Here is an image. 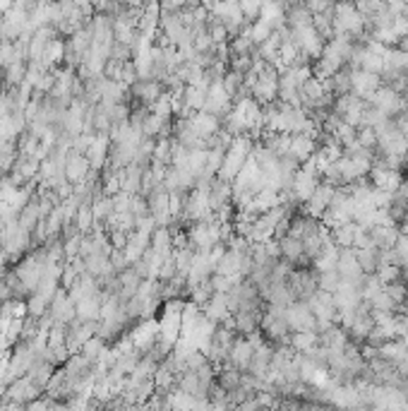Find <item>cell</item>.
<instances>
[{"label":"cell","instance_id":"cell-1","mask_svg":"<svg viewBox=\"0 0 408 411\" xmlns=\"http://www.w3.org/2000/svg\"><path fill=\"white\" fill-rule=\"evenodd\" d=\"M183 301H166L161 317H159V342H163L168 349H173L181 339V315H183Z\"/></svg>","mask_w":408,"mask_h":411},{"label":"cell","instance_id":"cell-2","mask_svg":"<svg viewBox=\"0 0 408 411\" xmlns=\"http://www.w3.org/2000/svg\"><path fill=\"white\" fill-rule=\"evenodd\" d=\"M250 96H252L259 106L279 99V70H276V65H266L262 73L257 75L255 84L250 87Z\"/></svg>","mask_w":408,"mask_h":411},{"label":"cell","instance_id":"cell-3","mask_svg":"<svg viewBox=\"0 0 408 411\" xmlns=\"http://www.w3.org/2000/svg\"><path fill=\"white\" fill-rule=\"evenodd\" d=\"M286 322H288V327H291V332H301V329L317 332V317H315V313H312V308H310L308 301L288 303L286 306Z\"/></svg>","mask_w":408,"mask_h":411},{"label":"cell","instance_id":"cell-4","mask_svg":"<svg viewBox=\"0 0 408 411\" xmlns=\"http://www.w3.org/2000/svg\"><path fill=\"white\" fill-rule=\"evenodd\" d=\"M231 108H233V96L226 91L224 82H211L209 89H206V101L202 111L214 113V116H219L224 121L228 113H231Z\"/></svg>","mask_w":408,"mask_h":411},{"label":"cell","instance_id":"cell-5","mask_svg":"<svg viewBox=\"0 0 408 411\" xmlns=\"http://www.w3.org/2000/svg\"><path fill=\"white\" fill-rule=\"evenodd\" d=\"M146 204H149V214L156 219V224L159 226H168V221H171V193L166 190L163 186H156L154 190L146 195Z\"/></svg>","mask_w":408,"mask_h":411},{"label":"cell","instance_id":"cell-6","mask_svg":"<svg viewBox=\"0 0 408 411\" xmlns=\"http://www.w3.org/2000/svg\"><path fill=\"white\" fill-rule=\"evenodd\" d=\"M334 190H336V186H331V183H326V181H319V186L315 188L310 200L303 202V212L315 216V219H322V214L326 212V207H329V202H331Z\"/></svg>","mask_w":408,"mask_h":411},{"label":"cell","instance_id":"cell-7","mask_svg":"<svg viewBox=\"0 0 408 411\" xmlns=\"http://www.w3.org/2000/svg\"><path fill=\"white\" fill-rule=\"evenodd\" d=\"M370 104H375L379 108L382 113H387L389 118H394V116H399L401 111H404V106H406V101H404V96L399 94V91H394V89H389V87H379L377 91H375L372 96H370Z\"/></svg>","mask_w":408,"mask_h":411},{"label":"cell","instance_id":"cell-8","mask_svg":"<svg viewBox=\"0 0 408 411\" xmlns=\"http://www.w3.org/2000/svg\"><path fill=\"white\" fill-rule=\"evenodd\" d=\"M128 339L135 346H137L142 354H144V351H149L151 346H154L156 339H159V320H146V317H144L139 324H133Z\"/></svg>","mask_w":408,"mask_h":411},{"label":"cell","instance_id":"cell-9","mask_svg":"<svg viewBox=\"0 0 408 411\" xmlns=\"http://www.w3.org/2000/svg\"><path fill=\"white\" fill-rule=\"evenodd\" d=\"M382 87V77L377 73H368L363 68H353V94L361 96V99H370L375 91Z\"/></svg>","mask_w":408,"mask_h":411},{"label":"cell","instance_id":"cell-10","mask_svg":"<svg viewBox=\"0 0 408 411\" xmlns=\"http://www.w3.org/2000/svg\"><path fill=\"white\" fill-rule=\"evenodd\" d=\"M252 354H255V346L250 344V339L245 337V334H238L236 339H233V346L231 351H228V366L238 368V371H248L250 368V361H252Z\"/></svg>","mask_w":408,"mask_h":411},{"label":"cell","instance_id":"cell-11","mask_svg":"<svg viewBox=\"0 0 408 411\" xmlns=\"http://www.w3.org/2000/svg\"><path fill=\"white\" fill-rule=\"evenodd\" d=\"M262 313L264 308H250V311H236L231 313V322L238 334H250L255 329H262Z\"/></svg>","mask_w":408,"mask_h":411},{"label":"cell","instance_id":"cell-12","mask_svg":"<svg viewBox=\"0 0 408 411\" xmlns=\"http://www.w3.org/2000/svg\"><path fill=\"white\" fill-rule=\"evenodd\" d=\"M202 313L209 317V320H214L216 324L228 320V317H231V308H228L226 291H214V294L209 296V301L202 306Z\"/></svg>","mask_w":408,"mask_h":411},{"label":"cell","instance_id":"cell-13","mask_svg":"<svg viewBox=\"0 0 408 411\" xmlns=\"http://www.w3.org/2000/svg\"><path fill=\"white\" fill-rule=\"evenodd\" d=\"M228 204H233L231 181H224V178L216 176L209 186V207L214 209V212H219V209L228 207Z\"/></svg>","mask_w":408,"mask_h":411},{"label":"cell","instance_id":"cell-14","mask_svg":"<svg viewBox=\"0 0 408 411\" xmlns=\"http://www.w3.org/2000/svg\"><path fill=\"white\" fill-rule=\"evenodd\" d=\"M190 123H192L195 133L202 140L211 137V135H216L221 130V118L209 111H195L192 116H190Z\"/></svg>","mask_w":408,"mask_h":411},{"label":"cell","instance_id":"cell-15","mask_svg":"<svg viewBox=\"0 0 408 411\" xmlns=\"http://www.w3.org/2000/svg\"><path fill=\"white\" fill-rule=\"evenodd\" d=\"M315 149H317V142H315L312 135H305V133H296L291 135V147H288V151H291L293 156H296L298 161H308L310 156L315 154Z\"/></svg>","mask_w":408,"mask_h":411},{"label":"cell","instance_id":"cell-16","mask_svg":"<svg viewBox=\"0 0 408 411\" xmlns=\"http://www.w3.org/2000/svg\"><path fill=\"white\" fill-rule=\"evenodd\" d=\"M101 306H103V294L84 296L82 301L75 303L80 320H101Z\"/></svg>","mask_w":408,"mask_h":411},{"label":"cell","instance_id":"cell-17","mask_svg":"<svg viewBox=\"0 0 408 411\" xmlns=\"http://www.w3.org/2000/svg\"><path fill=\"white\" fill-rule=\"evenodd\" d=\"M370 231V238H372V246L375 248H394L396 241H399L401 231L399 224H391V226H372Z\"/></svg>","mask_w":408,"mask_h":411},{"label":"cell","instance_id":"cell-18","mask_svg":"<svg viewBox=\"0 0 408 411\" xmlns=\"http://www.w3.org/2000/svg\"><path fill=\"white\" fill-rule=\"evenodd\" d=\"M312 24V13L308 10L305 0L296 5H288L286 8V27L291 29H305V27Z\"/></svg>","mask_w":408,"mask_h":411},{"label":"cell","instance_id":"cell-19","mask_svg":"<svg viewBox=\"0 0 408 411\" xmlns=\"http://www.w3.org/2000/svg\"><path fill=\"white\" fill-rule=\"evenodd\" d=\"M89 159L86 154H77V151H70L68 154V166H65V176H68L70 183H80L82 178L89 173Z\"/></svg>","mask_w":408,"mask_h":411},{"label":"cell","instance_id":"cell-20","mask_svg":"<svg viewBox=\"0 0 408 411\" xmlns=\"http://www.w3.org/2000/svg\"><path fill=\"white\" fill-rule=\"evenodd\" d=\"M377 354L382 356V359H387L389 364L399 366L408 359V346L404 344V339L396 337V339H389V342H384L382 346H379Z\"/></svg>","mask_w":408,"mask_h":411},{"label":"cell","instance_id":"cell-21","mask_svg":"<svg viewBox=\"0 0 408 411\" xmlns=\"http://www.w3.org/2000/svg\"><path fill=\"white\" fill-rule=\"evenodd\" d=\"M358 229H361V224L358 221H346V224L336 226V229H329L331 231V241L336 243L339 248H351L353 246V238H356Z\"/></svg>","mask_w":408,"mask_h":411},{"label":"cell","instance_id":"cell-22","mask_svg":"<svg viewBox=\"0 0 408 411\" xmlns=\"http://www.w3.org/2000/svg\"><path fill=\"white\" fill-rule=\"evenodd\" d=\"M356 257L358 264L365 274H375L379 267V248L370 246V248H356Z\"/></svg>","mask_w":408,"mask_h":411},{"label":"cell","instance_id":"cell-23","mask_svg":"<svg viewBox=\"0 0 408 411\" xmlns=\"http://www.w3.org/2000/svg\"><path fill=\"white\" fill-rule=\"evenodd\" d=\"M279 246H281V257H286L288 262L296 267V262L301 260V255L305 251H303V241L301 238H296V236H291V234H286L284 238L279 241Z\"/></svg>","mask_w":408,"mask_h":411},{"label":"cell","instance_id":"cell-24","mask_svg":"<svg viewBox=\"0 0 408 411\" xmlns=\"http://www.w3.org/2000/svg\"><path fill=\"white\" fill-rule=\"evenodd\" d=\"M146 169H139L137 164H130L123 169V190H128L130 195L139 193V186H142V173Z\"/></svg>","mask_w":408,"mask_h":411},{"label":"cell","instance_id":"cell-25","mask_svg":"<svg viewBox=\"0 0 408 411\" xmlns=\"http://www.w3.org/2000/svg\"><path fill=\"white\" fill-rule=\"evenodd\" d=\"M288 344L293 346L296 351H308L310 346L319 344V334L317 332H310V329H301V332H291V337H288Z\"/></svg>","mask_w":408,"mask_h":411},{"label":"cell","instance_id":"cell-26","mask_svg":"<svg viewBox=\"0 0 408 411\" xmlns=\"http://www.w3.org/2000/svg\"><path fill=\"white\" fill-rule=\"evenodd\" d=\"M106 339L99 337V334H94V337H89L84 344H82V349H80V354L84 356L86 361H91V364H96V359H99V354L103 349H106Z\"/></svg>","mask_w":408,"mask_h":411},{"label":"cell","instance_id":"cell-27","mask_svg":"<svg viewBox=\"0 0 408 411\" xmlns=\"http://www.w3.org/2000/svg\"><path fill=\"white\" fill-rule=\"evenodd\" d=\"M248 31H250V36H252L255 43H262V41L269 39L271 34H274V27H271V22L257 17L252 24H248Z\"/></svg>","mask_w":408,"mask_h":411},{"label":"cell","instance_id":"cell-28","mask_svg":"<svg viewBox=\"0 0 408 411\" xmlns=\"http://www.w3.org/2000/svg\"><path fill=\"white\" fill-rule=\"evenodd\" d=\"M209 404L214 409H228V407H233L231 397H228V389L221 387L219 382H216V378H214V382H211V387H209Z\"/></svg>","mask_w":408,"mask_h":411},{"label":"cell","instance_id":"cell-29","mask_svg":"<svg viewBox=\"0 0 408 411\" xmlns=\"http://www.w3.org/2000/svg\"><path fill=\"white\" fill-rule=\"evenodd\" d=\"M317 286L322 291H329V294H334V291L341 286L339 269H324V272H317Z\"/></svg>","mask_w":408,"mask_h":411},{"label":"cell","instance_id":"cell-30","mask_svg":"<svg viewBox=\"0 0 408 411\" xmlns=\"http://www.w3.org/2000/svg\"><path fill=\"white\" fill-rule=\"evenodd\" d=\"M356 137H358V128L351 126V123H346L344 118H341V123L334 130V140L341 144V147H346V144H351Z\"/></svg>","mask_w":408,"mask_h":411},{"label":"cell","instance_id":"cell-31","mask_svg":"<svg viewBox=\"0 0 408 411\" xmlns=\"http://www.w3.org/2000/svg\"><path fill=\"white\" fill-rule=\"evenodd\" d=\"M75 224H77V229L82 234H89L91 229H94V212H91V204H82L77 209V214H75Z\"/></svg>","mask_w":408,"mask_h":411},{"label":"cell","instance_id":"cell-32","mask_svg":"<svg viewBox=\"0 0 408 411\" xmlns=\"http://www.w3.org/2000/svg\"><path fill=\"white\" fill-rule=\"evenodd\" d=\"M370 311H387V313H396V303L394 299L387 294V291H377V294L370 299Z\"/></svg>","mask_w":408,"mask_h":411},{"label":"cell","instance_id":"cell-33","mask_svg":"<svg viewBox=\"0 0 408 411\" xmlns=\"http://www.w3.org/2000/svg\"><path fill=\"white\" fill-rule=\"evenodd\" d=\"M384 291L394 299V303L399 306V303H404L408 301V286L404 284L401 279H396V281H389V284H384Z\"/></svg>","mask_w":408,"mask_h":411},{"label":"cell","instance_id":"cell-34","mask_svg":"<svg viewBox=\"0 0 408 411\" xmlns=\"http://www.w3.org/2000/svg\"><path fill=\"white\" fill-rule=\"evenodd\" d=\"M262 3H264V0H238V5H241L245 20H248L250 24H252V22L259 17V13H262Z\"/></svg>","mask_w":408,"mask_h":411},{"label":"cell","instance_id":"cell-35","mask_svg":"<svg viewBox=\"0 0 408 411\" xmlns=\"http://www.w3.org/2000/svg\"><path fill=\"white\" fill-rule=\"evenodd\" d=\"M358 142L368 149H377V133H375V128H370V126L358 128Z\"/></svg>","mask_w":408,"mask_h":411},{"label":"cell","instance_id":"cell-36","mask_svg":"<svg viewBox=\"0 0 408 411\" xmlns=\"http://www.w3.org/2000/svg\"><path fill=\"white\" fill-rule=\"evenodd\" d=\"M209 284H211V289L214 291H231V286L236 284V279L233 277H226V274H211L209 277Z\"/></svg>","mask_w":408,"mask_h":411},{"label":"cell","instance_id":"cell-37","mask_svg":"<svg viewBox=\"0 0 408 411\" xmlns=\"http://www.w3.org/2000/svg\"><path fill=\"white\" fill-rule=\"evenodd\" d=\"M305 5H308L310 13L317 15V13H324V10H329L334 3H329V0H305Z\"/></svg>","mask_w":408,"mask_h":411},{"label":"cell","instance_id":"cell-38","mask_svg":"<svg viewBox=\"0 0 408 411\" xmlns=\"http://www.w3.org/2000/svg\"><path fill=\"white\" fill-rule=\"evenodd\" d=\"M149 3H156V0H128L130 8H144V5H149Z\"/></svg>","mask_w":408,"mask_h":411},{"label":"cell","instance_id":"cell-39","mask_svg":"<svg viewBox=\"0 0 408 411\" xmlns=\"http://www.w3.org/2000/svg\"><path fill=\"white\" fill-rule=\"evenodd\" d=\"M279 5H284V8H288V5H296V3H303V0H276Z\"/></svg>","mask_w":408,"mask_h":411},{"label":"cell","instance_id":"cell-40","mask_svg":"<svg viewBox=\"0 0 408 411\" xmlns=\"http://www.w3.org/2000/svg\"><path fill=\"white\" fill-rule=\"evenodd\" d=\"M3 229H5V221H3V219H0V234H3Z\"/></svg>","mask_w":408,"mask_h":411},{"label":"cell","instance_id":"cell-41","mask_svg":"<svg viewBox=\"0 0 408 411\" xmlns=\"http://www.w3.org/2000/svg\"><path fill=\"white\" fill-rule=\"evenodd\" d=\"M0 404H3V399H0Z\"/></svg>","mask_w":408,"mask_h":411}]
</instances>
